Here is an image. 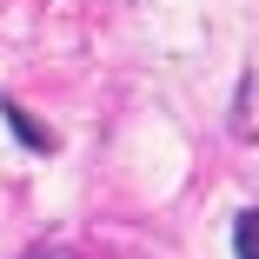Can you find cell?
Segmentation results:
<instances>
[{
  "label": "cell",
  "instance_id": "cell-3",
  "mask_svg": "<svg viewBox=\"0 0 259 259\" xmlns=\"http://www.w3.org/2000/svg\"><path fill=\"white\" fill-rule=\"evenodd\" d=\"M27 259H54V252H27Z\"/></svg>",
  "mask_w": 259,
  "mask_h": 259
},
{
  "label": "cell",
  "instance_id": "cell-1",
  "mask_svg": "<svg viewBox=\"0 0 259 259\" xmlns=\"http://www.w3.org/2000/svg\"><path fill=\"white\" fill-rule=\"evenodd\" d=\"M0 113H7V126H14V133H20V140H27L33 153H47V146H54V133H47V126H33V120H27V107H14V100H0Z\"/></svg>",
  "mask_w": 259,
  "mask_h": 259
},
{
  "label": "cell",
  "instance_id": "cell-2",
  "mask_svg": "<svg viewBox=\"0 0 259 259\" xmlns=\"http://www.w3.org/2000/svg\"><path fill=\"white\" fill-rule=\"evenodd\" d=\"M233 252H239V259H259V206L233 220Z\"/></svg>",
  "mask_w": 259,
  "mask_h": 259
}]
</instances>
